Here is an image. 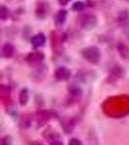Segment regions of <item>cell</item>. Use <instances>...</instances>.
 Masks as SVG:
<instances>
[{"label":"cell","instance_id":"cell-15","mask_svg":"<svg viewBox=\"0 0 129 145\" xmlns=\"http://www.w3.org/2000/svg\"><path fill=\"white\" fill-rule=\"evenodd\" d=\"M69 91L72 95L74 96H81L82 93H83V90L80 86L76 85V84H71L69 87Z\"/></svg>","mask_w":129,"mask_h":145},{"label":"cell","instance_id":"cell-13","mask_svg":"<svg viewBox=\"0 0 129 145\" xmlns=\"http://www.w3.org/2000/svg\"><path fill=\"white\" fill-rule=\"evenodd\" d=\"M43 137H45V138L50 140V142L51 141V140H55V139L59 138V135H58L57 133L55 132V131L51 130V128L48 129L47 131H45V133L43 134Z\"/></svg>","mask_w":129,"mask_h":145},{"label":"cell","instance_id":"cell-17","mask_svg":"<svg viewBox=\"0 0 129 145\" xmlns=\"http://www.w3.org/2000/svg\"><path fill=\"white\" fill-rule=\"evenodd\" d=\"M72 8H73V10L76 11V12L82 11V10H84V4L82 1L75 2V3L73 4V6H72Z\"/></svg>","mask_w":129,"mask_h":145},{"label":"cell","instance_id":"cell-7","mask_svg":"<svg viewBox=\"0 0 129 145\" xmlns=\"http://www.w3.org/2000/svg\"><path fill=\"white\" fill-rule=\"evenodd\" d=\"M67 18V12L65 10H60L57 12L55 18V22L56 26H62Z\"/></svg>","mask_w":129,"mask_h":145},{"label":"cell","instance_id":"cell-4","mask_svg":"<svg viewBox=\"0 0 129 145\" xmlns=\"http://www.w3.org/2000/svg\"><path fill=\"white\" fill-rule=\"evenodd\" d=\"M51 111H40L37 113V123H38L40 127L45 125L50 120V118L53 117V115H51Z\"/></svg>","mask_w":129,"mask_h":145},{"label":"cell","instance_id":"cell-12","mask_svg":"<svg viewBox=\"0 0 129 145\" xmlns=\"http://www.w3.org/2000/svg\"><path fill=\"white\" fill-rule=\"evenodd\" d=\"M28 99H29L28 90L26 88H23V89H22V91H20V96H18V101H20V106H25L28 102Z\"/></svg>","mask_w":129,"mask_h":145},{"label":"cell","instance_id":"cell-9","mask_svg":"<svg viewBox=\"0 0 129 145\" xmlns=\"http://www.w3.org/2000/svg\"><path fill=\"white\" fill-rule=\"evenodd\" d=\"M15 50H14V46L11 44H5L2 48V56L5 58H10L14 55Z\"/></svg>","mask_w":129,"mask_h":145},{"label":"cell","instance_id":"cell-19","mask_svg":"<svg viewBox=\"0 0 129 145\" xmlns=\"http://www.w3.org/2000/svg\"><path fill=\"white\" fill-rule=\"evenodd\" d=\"M68 145H83V143H82V141L80 139L73 137V138H71V139L69 140V142H68Z\"/></svg>","mask_w":129,"mask_h":145},{"label":"cell","instance_id":"cell-8","mask_svg":"<svg viewBox=\"0 0 129 145\" xmlns=\"http://www.w3.org/2000/svg\"><path fill=\"white\" fill-rule=\"evenodd\" d=\"M31 123H32V115L29 113H25L22 115L20 117V127L23 128V129H27L31 126Z\"/></svg>","mask_w":129,"mask_h":145},{"label":"cell","instance_id":"cell-5","mask_svg":"<svg viewBox=\"0 0 129 145\" xmlns=\"http://www.w3.org/2000/svg\"><path fill=\"white\" fill-rule=\"evenodd\" d=\"M118 51L120 55V57L122 58V60L126 62H129V48L128 46L123 43H118Z\"/></svg>","mask_w":129,"mask_h":145},{"label":"cell","instance_id":"cell-20","mask_svg":"<svg viewBox=\"0 0 129 145\" xmlns=\"http://www.w3.org/2000/svg\"><path fill=\"white\" fill-rule=\"evenodd\" d=\"M51 145H63V143L60 141L59 138H57V139H55V140H51Z\"/></svg>","mask_w":129,"mask_h":145},{"label":"cell","instance_id":"cell-2","mask_svg":"<svg viewBox=\"0 0 129 145\" xmlns=\"http://www.w3.org/2000/svg\"><path fill=\"white\" fill-rule=\"evenodd\" d=\"M78 22L83 29L90 30L95 27L96 23H97V18L94 15L84 14V15H81L78 18Z\"/></svg>","mask_w":129,"mask_h":145},{"label":"cell","instance_id":"cell-3","mask_svg":"<svg viewBox=\"0 0 129 145\" xmlns=\"http://www.w3.org/2000/svg\"><path fill=\"white\" fill-rule=\"evenodd\" d=\"M55 76L58 80H67L71 76V71L68 68L65 67H59L55 70Z\"/></svg>","mask_w":129,"mask_h":145},{"label":"cell","instance_id":"cell-10","mask_svg":"<svg viewBox=\"0 0 129 145\" xmlns=\"http://www.w3.org/2000/svg\"><path fill=\"white\" fill-rule=\"evenodd\" d=\"M61 126L66 134H71L74 127H75V122L72 120V119H65V120L62 122Z\"/></svg>","mask_w":129,"mask_h":145},{"label":"cell","instance_id":"cell-18","mask_svg":"<svg viewBox=\"0 0 129 145\" xmlns=\"http://www.w3.org/2000/svg\"><path fill=\"white\" fill-rule=\"evenodd\" d=\"M1 145H13V140L10 135H5L1 139Z\"/></svg>","mask_w":129,"mask_h":145},{"label":"cell","instance_id":"cell-14","mask_svg":"<svg viewBox=\"0 0 129 145\" xmlns=\"http://www.w3.org/2000/svg\"><path fill=\"white\" fill-rule=\"evenodd\" d=\"M118 20L120 25H126L129 22V14L127 11H122L119 13Z\"/></svg>","mask_w":129,"mask_h":145},{"label":"cell","instance_id":"cell-16","mask_svg":"<svg viewBox=\"0 0 129 145\" xmlns=\"http://www.w3.org/2000/svg\"><path fill=\"white\" fill-rule=\"evenodd\" d=\"M9 17H10V12L8 11V9H7L6 7L2 6L1 8H0V18H1L2 20H8Z\"/></svg>","mask_w":129,"mask_h":145},{"label":"cell","instance_id":"cell-1","mask_svg":"<svg viewBox=\"0 0 129 145\" xmlns=\"http://www.w3.org/2000/svg\"><path fill=\"white\" fill-rule=\"evenodd\" d=\"M82 56L90 63H97L100 59V56H101V53H100V50H98V48L96 46H88V48H86L84 50H82Z\"/></svg>","mask_w":129,"mask_h":145},{"label":"cell","instance_id":"cell-21","mask_svg":"<svg viewBox=\"0 0 129 145\" xmlns=\"http://www.w3.org/2000/svg\"><path fill=\"white\" fill-rule=\"evenodd\" d=\"M71 1V0H58V2H59V4L60 5H62V6H65V5H67L69 2Z\"/></svg>","mask_w":129,"mask_h":145},{"label":"cell","instance_id":"cell-22","mask_svg":"<svg viewBox=\"0 0 129 145\" xmlns=\"http://www.w3.org/2000/svg\"><path fill=\"white\" fill-rule=\"evenodd\" d=\"M30 145H43L40 141H37V140H35V141H32Z\"/></svg>","mask_w":129,"mask_h":145},{"label":"cell","instance_id":"cell-11","mask_svg":"<svg viewBox=\"0 0 129 145\" xmlns=\"http://www.w3.org/2000/svg\"><path fill=\"white\" fill-rule=\"evenodd\" d=\"M43 59H44V54L41 52L29 53L26 57V60L28 62H40Z\"/></svg>","mask_w":129,"mask_h":145},{"label":"cell","instance_id":"cell-6","mask_svg":"<svg viewBox=\"0 0 129 145\" xmlns=\"http://www.w3.org/2000/svg\"><path fill=\"white\" fill-rule=\"evenodd\" d=\"M46 42V38L42 33H39L35 36L32 37L31 39V45L33 46V48H40V46H43L44 44Z\"/></svg>","mask_w":129,"mask_h":145}]
</instances>
